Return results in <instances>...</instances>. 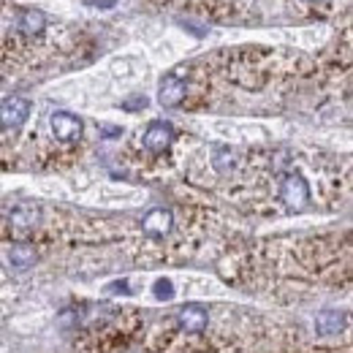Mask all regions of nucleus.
<instances>
[{"label": "nucleus", "instance_id": "obj_1", "mask_svg": "<svg viewBox=\"0 0 353 353\" xmlns=\"http://www.w3.org/2000/svg\"><path fill=\"white\" fill-rule=\"evenodd\" d=\"M30 117V101L22 95H11L0 103V128L14 131L19 125H25Z\"/></svg>", "mask_w": 353, "mask_h": 353}, {"label": "nucleus", "instance_id": "obj_2", "mask_svg": "<svg viewBox=\"0 0 353 353\" xmlns=\"http://www.w3.org/2000/svg\"><path fill=\"white\" fill-rule=\"evenodd\" d=\"M280 199L288 210H302L310 201V188L302 174H288L280 185Z\"/></svg>", "mask_w": 353, "mask_h": 353}, {"label": "nucleus", "instance_id": "obj_3", "mask_svg": "<svg viewBox=\"0 0 353 353\" xmlns=\"http://www.w3.org/2000/svg\"><path fill=\"white\" fill-rule=\"evenodd\" d=\"M49 123H52V133L60 141H77L82 136V131H85V123L77 114H71V112H54Z\"/></svg>", "mask_w": 353, "mask_h": 353}, {"label": "nucleus", "instance_id": "obj_4", "mask_svg": "<svg viewBox=\"0 0 353 353\" xmlns=\"http://www.w3.org/2000/svg\"><path fill=\"white\" fill-rule=\"evenodd\" d=\"M172 139H174V128H172L169 123H163V120H155V123H150V128L144 131V147H147L152 155H161V152L169 150Z\"/></svg>", "mask_w": 353, "mask_h": 353}, {"label": "nucleus", "instance_id": "obj_5", "mask_svg": "<svg viewBox=\"0 0 353 353\" xmlns=\"http://www.w3.org/2000/svg\"><path fill=\"white\" fill-rule=\"evenodd\" d=\"M11 234L17 236V239H28L36 228H39V223H41V212L36 210V207H19V210H14L11 212Z\"/></svg>", "mask_w": 353, "mask_h": 353}, {"label": "nucleus", "instance_id": "obj_6", "mask_svg": "<svg viewBox=\"0 0 353 353\" xmlns=\"http://www.w3.org/2000/svg\"><path fill=\"white\" fill-rule=\"evenodd\" d=\"M172 225H174V215H172L169 210H163V207L150 210V212L144 215V221H141V228H144V234H147L150 239H163V236L172 231Z\"/></svg>", "mask_w": 353, "mask_h": 353}, {"label": "nucleus", "instance_id": "obj_7", "mask_svg": "<svg viewBox=\"0 0 353 353\" xmlns=\"http://www.w3.org/2000/svg\"><path fill=\"white\" fill-rule=\"evenodd\" d=\"M185 92H188L185 79H179V77H174V74H169V77H163V79H161V88H158V103H161V106H166V109H174V106H179V103L185 101Z\"/></svg>", "mask_w": 353, "mask_h": 353}, {"label": "nucleus", "instance_id": "obj_8", "mask_svg": "<svg viewBox=\"0 0 353 353\" xmlns=\"http://www.w3.org/2000/svg\"><path fill=\"white\" fill-rule=\"evenodd\" d=\"M176 323L185 332H190V334H201L207 329V323H210V312L201 307V305H185V307H179V312H176Z\"/></svg>", "mask_w": 353, "mask_h": 353}, {"label": "nucleus", "instance_id": "obj_9", "mask_svg": "<svg viewBox=\"0 0 353 353\" xmlns=\"http://www.w3.org/2000/svg\"><path fill=\"white\" fill-rule=\"evenodd\" d=\"M315 329H318V334H323V337L340 334V332L345 329V315L337 312V310H323V312H318V318H315Z\"/></svg>", "mask_w": 353, "mask_h": 353}, {"label": "nucleus", "instance_id": "obj_10", "mask_svg": "<svg viewBox=\"0 0 353 353\" xmlns=\"http://www.w3.org/2000/svg\"><path fill=\"white\" fill-rule=\"evenodd\" d=\"M44 25H46V17L44 11H39V8H25L19 14V33L22 36H39L44 30Z\"/></svg>", "mask_w": 353, "mask_h": 353}, {"label": "nucleus", "instance_id": "obj_11", "mask_svg": "<svg viewBox=\"0 0 353 353\" xmlns=\"http://www.w3.org/2000/svg\"><path fill=\"white\" fill-rule=\"evenodd\" d=\"M8 261L19 269H28V266L36 264V250L30 245H14L11 253H8Z\"/></svg>", "mask_w": 353, "mask_h": 353}, {"label": "nucleus", "instance_id": "obj_12", "mask_svg": "<svg viewBox=\"0 0 353 353\" xmlns=\"http://www.w3.org/2000/svg\"><path fill=\"white\" fill-rule=\"evenodd\" d=\"M212 163H215V169L225 174L228 169H234V152L228 150V147H215V152H212Z\"/></svg>", "mask_w": 353, "mask_h": 353}, {"label": "nucleus", "instance_id": "obj_13", "mask_svg": "<svg viewBox=\"0 0 353 353\" xmlns=\"http://www.w3.org/2000/svg\"><path fill=\"white\" fill-rule=\"evenodd\" d=\"M152 291H155V296H158V299H172V296H174V285H172V280H166V277L155 280Z\"/></svg>", "mask_w": 353, "mask_h": 353}, {"label": "nucleus", "instance_id": "obj_14", "mask_svg": "<svg viewBox=\"0 0 353 353\" xmlns=\"http://www.w3.org/2000/svg\"><path fill=\"white\" fill-rule=\"evenodd\" d=\"M125 109H136V106H147V98H133L131 103H123Z\"/></svg>", "mask_w": 353, "mask_h": 353}, {"label": "nucleus", "instance_id": "obj_15", "mask_svg": "<svg viewBox=\"0 0 353 353\" xmlns=\"http://www.w3.org/2000/svg\"><path fill=\"white\" fill-rule=\"evenodd\" d=\"M307 3H318V0H307Z\"/></svg>", "mask_w": 353, "mask_h": 353}]
</instances>
